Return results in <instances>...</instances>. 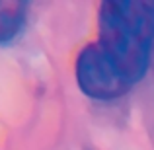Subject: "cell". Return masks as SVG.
<instances>
[{
	"label": "cell",
	"instance_id": "1",
	"mask_svg": "<svg viewBox=\"0 0 154 150\" xmlns=\"http://www.w3.org/2000/svg\"><path fill=\"white\" fill-rule=\"evenodd\" d=\"M100 60L127 90L144 78L154 51V0H107L98 14Z\"/></svg>",
	"mask_w": 154,
	"mask_h": 150
},
{
	"label": "cell",
	"instance_id": "2",
	"mask_svg": "<svg viewBox=\"0 0 154 150\" xmlns=\"http://www.w3.org/2000/svg\"><path fill=\"white\" fill-rule=\"evenodd\" d=\"M27 20V2L0 0V45L12 43L23 31Z\"/></svg>",
	"mask_w": 154,
	"mask_h": 150
}]
</instances>
